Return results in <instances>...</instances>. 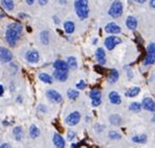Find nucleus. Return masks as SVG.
Masks as SVG:
<instances>
[{
  "mask_svg": "<svg viewBox=\"0 0 155 148\" xmlns=\"http://www.w3.org/2000/svg\"><path fill=\"white\" fill-rule=\"evenodd\" d=\"M22 25L20 23H11L8 26L5 31V41L8 43L10 46H15L19 41V38L22 33Z\"/></svg>",
  "mask_w": 155,
  "mask_h": 148,
  "instance_id": "f257e3e1",
  "label": "nucleus"
},
{
  "mask_svg": "<svg viewBox=\"0 0 155 148\" xmlns=\"http://www.w3.org/2000/svg\"><path fill=\"white\" fill-rule=\"evenodd\" d=\"M74 8L78 17L81 20H85L89 16L88 0H74Z\"/></svg>",
  "mask_w": 155,
  "mask_h": 148,
  "instance_id": "f03ea898",
  "label": "nucleus"
},
{
  "mask_svg": "<svg viewBox=\"0 0 155 148\" xmlns=\"http://www.w3.org/2000/svg\"><path fill=\"white\" fill-rule=\"evenodd\" d=\"M122 14H123V3L120 0H115L111 4L110 10H109V15L113 18H118L122 16Z\"/></svg>",
  "mask_w": 155,
  "mask_h": 148,
  "instance_id": "7ed1b4c3",
  "label": "nucleus"
},
{
  "mask_svg": "<svg viewBox=\"0 0 155 148\" xmlns=\"http://www.w3.org/2000/svg\"><path fill=\"white\" fill-rule=\"evenodd\" d=\"M80 120H81V115H80L79 112H72L71 114H69V115L66 117L65 122H66V124L69 125V126H74V125H77L79 123Z\"/></svg>",
  "mask_w": 155,
  "mask_h": 148,
  "instance_id": "20e7f679",
  "label": "nucleus"
},
{
  "mask_svg": "<svg viewBox=\"0 0 155 148\" xmlns=\"http://www.w3.org/2000/svg\"><path fill=\"white\" fill-rule=\"evenodd\" d=\"M13 60V53L5 47H0V61L2 63H10Z\"/></svg>",
  "mask_w": 155,
  "mask_h": 148,
  "instance_id": "39448f33",
  "label": "nucleus"
},
{
  "mask_svg": "<svg viewBox=\"0 0 155 148\" xmlns=\"http://www.w3.org/2000/svg\"><path fill=\"white\" fill-rule=\"evenodd\" d=\"M120 42H122V40L118 37L111 36V37L106 38V40H105V46H106V48L108 50H112L116 45L120 44Z\"/></svg>",
  "mask_w": 155,
  "mask_h": 148,
  "instance_id": "423d86ee",
  "label": "nucleus"
},
{
  "mask_svg": "<svg viewBox=\"0 0 155 148\" xmlns=\"http://www.w3.org/2000/svg\"><path fill=\"white\" fill-rule=\"evenodd\" d=\"M46 96H47V98L51 100V101L54 102V103H61V102H62V100H63L62 95H61L59 92H57V91H54V90H48V91H47Z\"/></svg>",
  "mask_w": 155,
  "mask_h": 148,
  "instance_id": "0eeeda50",
  "label": "nucleus"
},
{
  "mask_svg": "<svg viewBox=\"0 0 155 148\" xmlns=\"http://www.w3.org/2000/svg\"><path fill=\"white\" fill-rule=\"evenodd\" d=\"M25 58H26L27 62H29L31 64H35V63L39 62V60H40V55H39L38 51H36V50H29V51L26 52Z\"/></svg>",
  "mask_w": 155,
  "mask_h": 148,
  "instance_id": "6e6552de",
  "label": "nucleus"
},
{
  "mask_svg": "<svg viewBox=\"0 0 155 148\" xmlns=\"http://www.w3.org/2000/svg\"><path fill=\"white\" fill-rule=\"evenodd\" d=\"M54 77L59 81H66L68 78V70L56 69L54 72Z\"/></svg>",
  "mask_w": 155,
  "mask_h": 148,
  "instance_id": "1a4fd4ad",
  "label": "nucleus"
},
{
  "mask_svg": "<svg viewBox=\"0 0 155 148\" xmlns=\"http://www.w3.org/2000/svg\"><path fill=\"white\" fill-rule=\"evenodd\" d=\"M105 31L108 33H112V35H116V33H120V27L118 26L117 24L114 23V22H111V23H108L105 27Z\"/></svg>",
  "mask_w": 155,
  "mask_h": 148,
  "instance_id": "9d476101",
  "label": "nucleus"
},
{
  "mask_svg": "<svg viewBox=\"0 0 155 148\" xmlns=\"http://www.w3.org/2000/svg\"><path fill=\"white\" fill-rule=\"evenodd\" d=\"M52 142H54V146L58 148H64L65 147V141L63 137L59 134H54V138H52Z\"/></svg>",
  "mask_w": 155,
  "mask_h": 148,
  "instance_id": "9b49d317",
  "label": "nucleus"
},
{
  "mask_svg": "<svg viewBox=\"0 0 155 148\" xmlns=\"http://www.w3.org/2000/svg\"><path fill=\"white\" fill-rule=\"evenodd\" d=\"M143 108L147 111L150 112H155V102L153 99L151 98H145L143 101Z\"/></svg>",
  "mask_w": 155,
  "mask_h": 148,
  "instance_id": "f8f14e48",
  "label": "nucleus"
},
{
  "mask_svg": "<svg viewBox=\"0 0 155 148\" xmlns=\"http://www.w3.org/2000/svg\"><path fill=\"white\" fill-rule=\"evenodd\" d=\"M95 58H97L100 65H104L106 63V55H105V51L103 48L97 49V51H95Z\"/></svg>",
  "mask_w": 155,
  "mask_h": 148,
  "instance_id": "ddd939ff",
  "label": "nucleus"
},
{
  "mask_svg": "<svg viewBox=\"0 0 155 148\" xmlns=\"http://www.w3.org/2000/svg\"><path fill=\"white\" fill-rule=\"evenodd\" d=\"M109 100H110L111 103L113 104H120V102H122V98H120V96L118 95L117 92H110V94H109Z\"/></svg>",
  "mask_w": 155,
  "mask_h": 148,
  "instance_id": "4468645a",
  "label": "nucleus"
},
{
  "mask_svg": "<svg viewBox=\"0 0 155 148\" xmlns=\"http://www.w3.org/2000/svg\"><path fill=\"white\" fill-rule=\"evenodd\" d=\"M54 69H60V70H68L69 69L67 62H64V61H62V60H57L56 62L54 63Z\"/></svg>",
  "mask_w": 155,
  "mask_h": 148,
  "instance_id": "2eb2a0df",
  "label": "nucleus"
},
{
  "mask_svg": "<svg viewBox=\"0 0 155 148\" xmlns=\"http://www.w3.org/2000/svg\"><path fill=\"white\" fill-rule=\"evenodd\" d=\"M126 25H127V27H128L129 29L134 30V29L137 27V20H136L134 17H132V16H130V17L127 18Z\"/></svg>",
  "mask_w": 155,
  "mask_h": 148,
  "instance_id": "dca6fc26",
  "label": "nucleus"
},
{
  "mask_svg": "<svg viewBox=\"0 0 155 148\" xmlns=\"http://www.w3.org/2000/svg\"><path fill=\"white\" fill-rule=\"evenodd\" d=\"M0 4L6 11H13L14 6H15L13 0H0Z\"/></svg>",
  "mask_w": 155,
  "mask_h": 148,
  "instance_id": "f3484780",
  "label": "nucleus"
},
{
  "mask_svg": "<svg viewBox=\"0 0 155 148\" xmlns=\"http://www.w3.org/2000/svg\"><path fill=\"white\" fill-rule=\"evenodd\" d=\"M118 79V72L115 69H111L109 72V76H108V81L110 83H114L117 81Z\"/></svg>",
  "mask_w": 155,
  "mask_h": 148,
  "instance_id": "a211bd4d",
  "label": "nucleus"
},
{
  "mask_svg": "<svg viewBox=\"0 0 155 148\" xmlns=\"http://www.w3.org/2000/svg\"><path fill=\"white\" fill-rule=\"evenodd\" d=\"M13 134L15 136L16 140L20 141L22 139V136H23V129H22L21 126H16L15 128L13 129Z\"/></svg>",
  "mask_w": 155,
  "mask_h": 148,
  "instance_id": "6ab92c4d",
  "label": "nucleus"
},
{
  "mask_svg": "<svg viewBox=\"0 0 155 148\" xmlns=\"http://www.w3.org/2000/svg\"><path fill=\"white\" fill-rule=\"evenodd\" d=\"M39 79H40L41 81H43V83H48V85L52 83L51 76V75H48V74H46V73H40V74H39Z\"/></svg>",
  "mask_w": 155,
  "mask_h": 148,
  "instance_id": "aec40b11",
  "label": "nucleus"
},
{
  "mask_svg": "<svg viewBox=\"0 0 155 148\" xmlns=\"http://www.w3.org/2000/svg\"><path fill=\"white\" fill-rule=\"evenodd\" d=\"M74 28H76V26H74V22L67 21V22H65V23H64V30L67 33H72L74 31Z\"/></svg>",
  "mask_w": 155,
  "mask_h": 148,
  "instance_id": "412c9836",
  "label": "nucleus"
},
{
  "mask_svg": "<svg viewBox=\"0 0 155 148\" xmlns=\"http://www.w3.org/2000/svg\"><path fill=\"white\" fill-rule=\"evenodd\" d=\"M29 136L33 139H36L40 136V129L38 128L36 125H31V128H29Z\"/></svg>",
  "mask_w": 155,
  "mask_h": 148,
  "instance_id": "4be33fe9",
  "label": "nucleus"
},
{
  "mask_svg": "<svg viewBox=\"0 0 155 148\" xmlns=\"http://www.w3.org/2000/svg\"><path fill=\"white\" fill-rule=\"evenodd\" d=\"M40 40H41V42H42V44L48 45V43H49V33H48V31H47V30L42 31V33H41V35H40Z\"/></svg>",
  "mask_w": 155,
  "mask_h": 148,
  "instance_id": "5701e85b",
  "label": "nucleus"
},
{
  "mask_svg": "<svg viewBox=\"0 0 155 148\" xmlns=\"http://www.w3.org/2000/svg\"><path fill=\"white\" fill-rule=\"evenodd\" d=\"M67 64H68V67L72 70H76L78 67V62H77V58H74V56H69L67 58Z\"/></svg>",
  "mask_w": 155,
  "mask_h": 148,
  "instance_id": "b1692460",
  "label": "nucleus"
},
{
  "mask_svg": "<svg viewBox=\"0 0 155 148\" xmlns=\"http://www.w3.org/2000/svg\"><path fill=\"white\" fill-rule=\"evenodd\" d=\"M140 92V89L138 87H134V88L130 89L128 92H126L127 97H135L136 95H138V93Z\"/></svg>",
  "mask_w": 155,
  "mask_h": 148,
  "instance_id": "393cba45",
  "label": "nucleus"
},
{
  "mask_svg": "<svg viewBox=\"0 0 155 148\" xmlns=\"http://www.w3.org/2000/svg\"><path fill=\"white\" fill-rule=\"evenodd\" d=\"M122 122V118L118 115H111L110 116V123L113 125H120Z\"/></svg>",
  "mask_w": 155,
  "mask_h": 148,
  "instance_id": "a878e982",
  "label": "nucleus"
},
{
  "mask_svg": "<svg viewBox=\"0 0 155 148\" xmlns=\"http://www.w3.org/2000/svg\"><path fill=\"white\" fill-rule=\"evenodd\" d=\"M132 141L135 143H146L147 142V136L142 135V136H135L132 138Z\"/></svg>",
  "mask_w": 155,
  "mask_h": 148,
  "instance_id": "bb28decb",
  "label": "nucleus"
},
{
  "mask_svg": "<svg viewBox=\"0 0 155 148\" xmlns=\"http://www.w3.org/2000/svg\"><path fill=\"white\" fill-rule=\"evenodd\" d=\"M79 92L76 90H68V92H67V96H68V98L69 99H71V100H76L78 97H79Z\"/></svg>",
  "mask_w": 155,
  "mask_h": 148,
  "instance_id": "cd10ccee",
  "label": "nucleus"
},
{
  "mask_svg": "<svg viewBox=\"0 0 155 148\" xmlns=\"http://www.w3.org/2000/svg\"><path fill=\"white\" fill-rule=\"evenodd\" d=\"M89 96H90L91 99H101V91H100V90L90 91Z\"/></svg>",
  "mask_w": 155,
  "mask_h": 148,
  "instance_id": "c85d7f7f",
  "label": "nucleus"
},
{
  "mask_svg": "<svg viewBox=\"0 0 155 148\" xmlns=\"http://www.w3.org/2000/svg\"><path fill=\"white\" fill-rule=\"evenodd\" d=\"M140 109H142V104L138 103V102H133V103H131L129 106V110H131L133 112H138Z\"/></svg>",
  "mask_w": 155,
  "mask_h": 148,
  "instance_id": "c756f323",
  "label": "nucleus"
},
{
  "mask_svg": "<svg viewBox=\"0 0 155 148\" xmlns=\"http://www.w3.org/2000/svg\"><path fill=\"white\" fill-rule=\"evenodd\" d=\"M154 62H155V58L151 55V54L148 53L147 56H146V58H145V62H143V64H145V65H152Z\"/></svg>",
  "mask_w": 155,
  "mask_h": 148,
  "instance_id": "7c9ffc66",
  "label": "nucleus"
},
{
  "mask_svg": "<svg viewBox=\"0 0 155 148\" xmlns=\"http://www.w3.org/2000/svg\"><path fill=\"white\" fill-rule=\"evenodd\" d=\"M120 137L122 136H120L117 131H110V133H109V138L112 139V140H118V139H120Z\"/></svg>",
  "mask_w": 155,
  "mask_h": 148,
  "instance_id": "2f4dec72",
  "label": "nucleus"
},
{
  "mask_svg": "<svg viewBox=\"0 0 155 148\" xmlns=\"http://www.w3.org/2000/svg\"><path fill=\"white\" fill-rule=\"evenodd\" d=\"M148 53L151 54V55L155 58V44L154 43H152V44L149 45V47H148Z\"/></svg>",
  "mask_w": 155,
  "mask_h": 148,
  "instance_id": "473e14b6",
  "label": "nucleus"
},
{
  "mask_svg": "<svg viewBox=\"0 0 155 148\" xmlns=\"http://www.w3.org/2000/svg\"><path fill=\"white\" fill-rule=\"evenodd\" d=\"M85 87H86V83H85V81H84V80H80L79 83H77V88L79 89V90H84V89H85Z\"/></svg>",
  "mask_w": 155,
  "mask_h": 148,
  "instance_id": "72a5a7b5",
  "label": "nucleus"
},
{
  "mask_svg": "<svg viewBox=\"0 0 155 148\" xmlns=\"http://www.w3.org/2000/svg\"><path fill=\"white\" fill-rule=\"evenodd\" d=\"M74 137H76V133H74V131H68V134H67L68 140H72V139H74Z\"/></svg>",
  "mask_w": 155,
  "mask_h": 148,
  "instance_id": "f704fd0d",
  "label": "nucleus"
},
{
  "mask_svg": "<svg viewBox=\"0 0 155 148\" xmlns=\"http://www.w3.org/2000/svg\"><path fill=\"white\" fill-rule=\"evenodd\" d=\"M91 100H92L93 106H99L101 104V99H91Z\"/></svg>",
  "mask_w": 155,
  "mask_h": 148,
  "instance_id": "c9c22d12",
  "label": "nucleus"
},
{
  "mask_svg": "<svg viewBox=\"0 0 155 148\" xmlns=\"http://www.w3.org/2000/svg\"><path fill=\"white\" fill-rule=\"evenodd\" d=\"M3 94H4V88L2 85H0V97H1Z\"/></svg>",
  "mask_w": 155,
  "mask_h": 148,
  "instance_id": "e433bc0d",
  "label": "nucleus"
},
{
  "mask_svg": "<svg viewBox=\"0 0 155 148\" xmlns=\"http://www.w3.org/2000/svg\"><path fill=\"white\" fill-rule=\"evenodd\" d=\"M8 147H11V145L8 144V143H4V144L0 145V148H8Z\"/></svg>",
  "mask_w": 155,
  "mask_h": 148,
  "instance_id": "4c0bfd02",
  "label": "nucleus"
},
{
  "mask_svg": "<svg viewBox=\"0 0 155 148\" xmlns=\"http://www.w3.org/2000/svg\"><path fill=\"white\" fill-rule=\"evenodd\" d=\"M150 6L152 8H155V0H150Z\"/></svg>",
  "mask_w": 155,
  "mask_h": 148,
  "instance_id": "58836bf2",
  "label": "nucleus"
},
{
  "mask_svg": "<svg viewBox=\"0 0 155 148\" xmlns=\"http://www.w3.org/2000/svg\"><path fill=\"white\" fill-rule=\"evenodd\" d=\"M47 1H48V0H39V2H40L41 5H45V4L47 3Z\"/></svg>",
  "mask_w": 155,
  "mask_h": 148,
  "instance_id": "ea45409f",
  "label": "nucleus"
},
{
  "mask_svg": "<svg viewBox=\"0 0 155 148\" xmlns=\"http://www.w3.org/2000/svg\"><path fill=\"white\" fill-rule=\"evenodd\" d=\"M34 2H35V0H26V3L28 4V5H31V4H34Z\"/></svg>",
  "mask_w": 155,
  "mask_h": 148,
  "instance_id": "a19ab883",
  "label": "nucleus"
},
{
  "mask_svg": "<svg viewBox=\"0 0 155 148\" xmlns=\"http://www.w3.org/2000/svg\"><path fill=\"white\" fill-rule=\"evenodd\" d=\"M135 2H138V3H143V2H146L147 0H134Z\"/></svg>",
  "mask_w": 155,
  "mask_h": 148,
  "instance_id": "79ce46f5",
  "label": "nucleus"
}]
</instances>
